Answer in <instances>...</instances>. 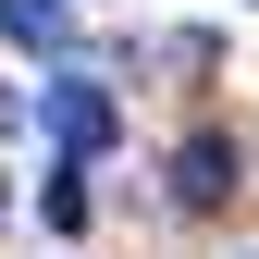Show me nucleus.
<instances>
[{"mask_svg":"<svg viewBox=\"0 0 259 259\" xmlns=\"http://www.w3.org/2000/svg\"><path fill=\"white\" fill-rule=\"evenodd\" d=\"M0 37H25V50H74V0H0Z\"/></svg>","mask_w":259,"mask_h":259,"instance_id":"7ed1b4c3","label":"nucleus"},{"mask_svg":"<svg viewBox=\"0 0 259 259\" xmlns=\"http://www.w3.org/2000/svg\"><path fill=\"white\" fill-rule=\"evenodd\" d=\"M87 210H99V185H87V160H74V173L50 185V222H62V235H87Z\"/></svg>","mask_w":259,"mask_h":259,"instance_id":"20e7f679","label":"nucleus"},{"mask_svg":"<svg viewBox=\"0 0 259 259\" xmlns=\"http://www.w3.org/2000/svg\"><path fill=\"white\" fill-rule=\"evenodd\" d=\"M222 198H235V148H222V136H185L173 148V210H222Z\"/></svg>","mask_w":259,"mask_h":259,"instance_id":"f03ea898","label":"nucleus"},{"mask_svg":"<svg viewBox=\"0 0 259 259\" xmlns=\"http://www.w3.org/2000/svg\"><path fill=\"white\" fill-rule=\"evenodd\" d=\"M0 222H13V185H0Z\"/></svg>","mask_w":259,"mask_h":259,"instance_id":"423d86ee","label":"nucleus"},{"mask_svg":"<svg viewBox=\"0 0 259 259\" xmlns=\"http://www.w3.org/2000/svg\"><path fill=\"white\" fill-rule=\"evenodd\" d=\"M50 136L74 148V160H99V148H111V87H87V74H62V87H50Z\"/></svg>","mask_w":259,"mask_h":259,"instance_id":"f257e3e1","label":"nucleus"},{"mask_svg":"<svg viewBox=\"0 0 259 259\" xmlns=\"http://www.w3.org/2000/svg\"><path fill=\"white\" fill-rule=\"evenodd\" d=\"M13 123H25V99H13V87H0V136H13Z\"/></svg>","mask_w":259,"mask_h":259,"instance_id":"39448f33","label":"nucleus"}]
</instances>
